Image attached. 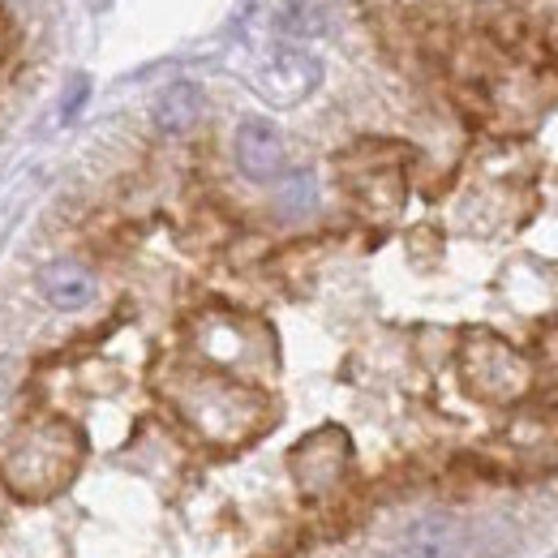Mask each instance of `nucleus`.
Returning a JSON list of instances; mask_svg holds the SVG:
<instances>
[{"instance_id": "nucleus-11", "label": "nucleus", "mask_w": 558, "mask_h": 558, "mask_svg": "<svg viewBox=\"0 0 558 558\" xmlns=\"http://www.w3.org/2000/svg\"><path fill=\"white\" fill-rule=\"evenodd\" d=\"M90 4H95V9H108V4H112V0H90Z\"/></svg>"}, {"instance_id": "nucleus-6", "label": "nucleus", "mask_w": 558, "mask_h": 558, "mask_svg": "<svg viewBox=\"0 0 558 558\" xmlns=\"http://www.w3.org/2000/svg\"><path fill=\"white\" fill-rule=\"evenodd\" d=\"M314 82H318V65L305 61L301 52H279L276 61L263 70V77H258V86L267 95H276V99H301Z\"/></svg>"}, {"instance_id": "nucleus-5", "label": "nucleus", "mask_w": 558, "mask_h": 558, "mask_svg": "<svg viewBox=\"0 0 558 558\" xmlns=\"http://www.w3.org/2000/svg\"><path fill=\"white\" fill-rule=\"evenodd\" d=\"M39 288H44V296H48L57 310H82V305L95 296V276H90L82 263H70V258H61V263L44 267V276H39Z\"/></svg>"}, {"instance_id": "nucleus-7", "label": "nucleus", "mask_w": 558, "mask_h": 558, "mask_svg": "<svg viewBox=\"0 0 558 558\" xmlns=\"http://www.w3.org/2000/svg\"><path fill=\"white\" fill-rule=\"evenodd\" d=\"M198 112H203V90L194 82H172L155 104V125L163 134H181L198 121Z\"/></svg>"}, {"instance_id": "nucleus-4", "label": "nucleus", "mask_w": 558, "mask_h": 558, "mask_svg": "<svg viewBox=\"0 0 558 558\" xmlns=\"http://www.w3.org/2000/svg\"><path fill=\"white\" fill-rule=\"evenodd\" d=\"M327 442H331V429H318L310 442H301L296 451H292V469H296V482H301V489H310V494H323V489L331 486L344 469V442L340 447H331V456H323L327 451Z\"/></svg>"}, {"instance_id": "nucleus-9", "label": "nucleus", "mask_w": 558, "mask_h": 558, "mask_svg": "<svg viewBox=\"0 0 558 558\" xmlns=\"http://www.w3.org/2000/svg\"><path fill=\"white\" fill-rule=\"evenodd\" d=\"M276 207H279V215H288V219H301V215H310V210L318 207V185H314V177H310V172H296V177H288V181L279 185Z\"/></svg>"}, {"instance_id": "nucleus-1", "label": "nucleus", "mask_w": 558, "mask_h": 558, "mask_svg": "<svg viewBox=\"0 0 558 558\" xmlns=\"http://www.w3.org/2000/svg\"><path fill=\"white\" fill-rule=\"evenodd\" d=\"M464 383L482 396V400H494V404H511L529 391L533 383V369L520 352L511 344H502L498 336L489 331H477L469 336L464 344Z\"/></svg>"}, {"instance_id": "nucleus-2", "label": "nucleus", "mask_w": 558, "mask_h": 558, "mask_svg": "<svg viewBox=\"0 0 558 558\" xmlns=\"http://www.w3.org/2000/svg\"><path fill=\"white\" fill-rule=\"evenodd\" d=\"M464 555V524L456 515H421L400 537V558H460Z\"/></svg>"}, {"instance_id": "nucleus-8", "label": "nucleus", "mask_w": 558, "mask_h": 558, "mask_svg": "<svg viewBox=\"0 0 558 558\" xmlns=\"http://www.w3.org/2000/svg\"><path fill=\"white\" fill-rule=\"evenodd\" d=\"M327 22H331L327 0H288L279 13V31L292 39H314L327 31Z\"/></svg>"}, {"instance_id": "nucleus-3", "label": "nucleus", "mask_w": 558, "mask_h": 558, "mask_svg": "<svg viewBox=\"0 0 558 558\" xmlns=\"http://www.w3.org/2000/svg\"><path fill=\"white\" fill-rule=\"evenodd\" d=\"M236 168L250 181H276L283 172V142L267 121H245L236 130Z\"/></svg>"}, {"instance_id": "nucleus-10", "label": "nucleus", "mask_w": 558, "mask_h": 558, "mask_svg": "<svg viewBox=\"0 0 558 558\" xmlns=\"http://www.w3.org/2000/svg\"><path fill=\"white\" fill-rule=\"evenodd\" d=\"M546 356H550V365L558 369V323L546 331Z\"/></svg>"}]
</instances>
